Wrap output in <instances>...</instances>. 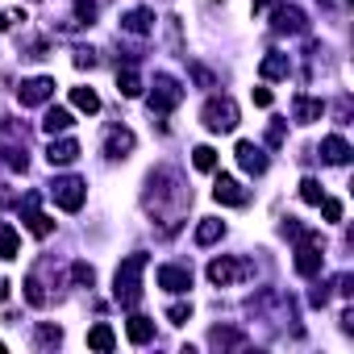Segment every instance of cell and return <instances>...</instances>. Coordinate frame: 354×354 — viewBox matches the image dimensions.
Masks as SVG:
<instances>
[{
	"instance_id": "30",
	"label": "cell",
	"mask_w": 354,
	"mask_h": 354,
	"mask_svg": "<svg viewBox=\"0 0 354 354\" xmlns=\"http://www.w3.org/2000/svg\"><path fill=\"white\" fill-rule=\"evenodd\" d=\"M75 17H80V26H92V17H96V0H75Z\"/></svg>"
},
{
	"instance_id": "34",
	"label": "cell",
	"mask_w": 354,
	"mask_h": 354,
	"mask_svg": "<svg viewBox=\"0 0 354 354\" xmlns=\"http://www.w3.org/2000/svg\"><path fill=\"white\" fill-rule=\"evenodd\" d=\"M321 213H325V221H342V201H321Z\"/></svg>"
},
{
	"instance_id": "10",
	"label": "cell",
	"mask_w": 354,
	"mask_h": 354,
	"mask_svg": "<svg viewBox=\"0 0 354 354\" xmlns=\"http://www.w3.org/2000/svg\"><path fill=\"white\" fill-rule=\"evenodd\" d=\"M271 26H275V34H304V30H308V21H304V9H296V5H279Z\"/></svg>"
},
{
	"instance_id": "36",
	"label": "cell",
	"mask_w": 354,
	"mask_h": 354,
	"mask_svg": "<svg viewBox=\"0 0 354 354\" xmlns=\"http://www.w3.org/2000/svg\"><path fill=\"white\" fill-rule=\"evenodd\" d=\"M5 162L17 167V171H26V150H5Z\"/></svg>"
},
{
	"instance_id": "19",
	"label": "cell",
	"mask_w": 354,
	"mask_h": 354,
	"mask_svg": "<svg viewBox=\"0 0 354 354\" xmlns=\"http://www.w3.org/2000/svg\"><path fill=\"white\" fill-rule=\"evenodd\" d=\"M75 125V117H71V109H46V117H42V129L55 138V133H67Z\"/></svg>"
},
{
	"instance_id": "20",
	"label": "cell",
	"mask_w": 354,
	"mask_h": 354,
	"mask_svg": "<svg viewBox=\"0 0 354 354\" xmlns=\"http://www.w3.org/2000/svg\"><path fill=\"white\" fill-rule=\"evenodd\" d=\"M150 21H154L150 9H129V13L121 17V30H125V34H150Z\"/></svg>"
},
{
	"instance_id": "32",
	"label": "cell",
	"mask_w": 354,
	"mask_h": 354,
	"mask_svg": "<svg viewBox=\"0 0 354 354\" xmlns=\"http://www.w3.org/2000/svg\"><path fill=\"white\" fill-rule=\"evenodd\" d=\"M71 279H75V283H88V288H92V279H96V271H92L88 263H75V267H71Z\"/></svg>"
},
{
	"instance_id": "38",
	"label": "cell",
	"mask_w": 354,
	"mask_h": 354,
	"mask_svg": "<svg viewBox=\"0 0 354 354\" xmlns=\"http://www.w3.org/2000/svg\"><path fill=\"white\" fill-rule=\"evenodd\" d=\"M92 63H96L92 50H75V67H92Z\"/></svg>"
},
{
	"instance_id": "33",
	"label": "cell",
	"mask_w": 354,
	"mask_h": 354,
	"mask_svg": "<svg viewBox=\"0 0 354 354\" xmlns=\"http://www.w3.org/2000/svg\"><path fill=\"white\" fill-rule=\"evenodd\" d=\"M26 296H30V304H46V292L38 288V275H30V279H26Z\"/></svg>"
},
{
	"instance_id": "37",
	"label": "cell",
	"mask_w": 354,
	"mask_h": 354,
	"mask_svg": "<svg viewBox=\"0 0 354 354\" xmlns=\"http://www.w3.org/2000/svg\"><path fill=\"white\" fill-rule=\"evenodd\" d=\"M271 100H275L271 88H254V104H259V109H271Z\"/></svg>"
},
{
	"instance_id": "31",
	"label": "cell",
	"mask_w": 354,
	"mask_h": 354,
	"mask_svg": "<svg viewBox=\"0 0 354 354\" xmlns=\"http://www.w3.org/2000/svg\"><path fill=\"white\" fill-rule=\"evenodd\" d=\"M188 317H192V304H171V308H167V321H171V325H184Z\"/></svg>"
},
{
	"instance_id": "21",
	"label": "cell",
	"mask_w": 354,
	"mask_h": 354,
	"mask_svg": "<svg viewBox=\"0 0 354 354\" xmlns=\"http://www.w3.org/2000/svg\"><path fill=\"white\" fill-rule=\"evenodd\" d=\"M88 346H92V350H100V354H109V350L117 346L113 325H104V321H100V325H92V329H88Z\"/></svg>"
},
{
	"instance_id": "13",
	"label": "cell",
	"mask_w": 354,
	"mask_h": 354,
	"mask_svg": "<svg viewBox=\"0 0 354 354\" xmlns=\"http://www.w3.org/2000/svg\"><path fill=\"white\" fill-rule=\"evenodd\" d=\"M26 230L34 234V238H50V230H55V221L46 217V213H38V196H26Z\"/></svg>"
},
{
	"instance_id": "6",
	"label": "cell",
	"mask_w": 354,
	"mask_h": 354,
	"mask_svg": "<svg viewBox=\"0 0 354 354\" xmlns=\"http://www.w3.org/2000/svg\"><path fill=\"white\" fill-rule=\"evenodd\" d=\"M304 242H300V250H296V275H317L321 271V238L317 234H300Z\"/></svg>"
},
{
	"instance_id": "5",
	"label": "cell",
	"mask_w": 354,
	"mask_h": 354,
	"mask_svg": "<svg viewBox=\"0 0 354 354\" xmlns=\"http://www.w3.org/2000/svg\"><path fill=\"white\" fill-rule=\"evenodd\" d=\"M180 100H184V88L180 84H175L171 75H154V92H150V109L154 113H171Z\"/></svg>"
},
{
	"instance_id": "42",
	"label": "cell",
	"mask_w": 354,
	"mask_h": 354,
	"mask_svg": "<svg viewBox=\"0 0 354 354\" xmlns=\"http://www.w3.org/2000/svg\"><path fill=\"white\" fill-rule=\"evenodd\" d=\"M0 300H9V279H0Z\"/></svg>"
},
{
	"instance_id": "1",
	"label": "cell",
	"mask_w": 354,
	"mask_h": 354,
	"mask_svg": "<svg viewBox=\"0 0 354 354\" xmlns=\"http://www.w3.org/2000/svg\"><path fill=\"white\" fill-rule=\"evenodd\" d=\"M146 254L138 250V254H129V259H121V267H117V275H113V300L117 304H125V308H133L138 300H142V275H146Z\"/></svg>"
},
{
	"instance_id": "24",
	"label": "cell",
	"mask_w": 354,
	"mask_h": 354,
	"mask_svg": "<svg viewBox=\"0 0 354 354\" xmlns=\"http://www.w3.org/2000/svg\"><path fill=\"white\" fill-rule=\"evenodd\" d=\"M221 238H225V225H221L217 217H205V221L196 225V242H201V246H213V242H221Z\"/></svg>"
},
{
	"instance_id": "23",
	"label": "cell",
	"mask_w": 354,
	"mask_h": 354,
	"mask_svg": "<svg viewBox=\"0 0 354 354\" xmlns=\"http://www.w3.org/2000/svg\"><path fill=\"white\" fill-rule=\"evenodd\" d=\"M71 109H80V113H100V96L92 92V88H71Z\"/></svg>"
},
{
	"instance_id": "27",
	"label": "cell",
	"mask_w": 354,
	"mask_h": 354,
	"mask_svg": "<svg viewBox=\"0 0 354 354\" xmlns=\"http://www.w3.org/2000/svg\"><path fill=\"white\" fill-rule=\"evenodd\" d=\"M300 201L304 205H321L325 201V192H321V184L313 180V175H308V180H300Z\"/></svg>"
},
{
	"instance_id": "22",
	"label": "cell",
	"mask_w": 354,
	"mask_h": 354,
	"mask_svg": "<svg viewBox=\"0 0 354 354\" xmlns=\"http://www.w3.org/2000/svg\"><path fill=\"white\" fill-rule=\"evenodd\" d=\"M117 92H121L125 100H138V96H142V75H138L133 67L117 71Z\"/></svg>"
},
{
	"instance_id": "12",
	"label": "cell",
	"mask_w": 354,
	"mask_h": 354,
	"mask_svg": "<svg viewBox=\"0 0 354 354\" xmlns=\"http://www.w3.org/2000/svg\"><path fill=\"white\" fill-rule=\"evenodd\" d=\"M238 167L242 171H250V175H263L267 171V154H263V146H254V142H238Z\"/></svg>"
},
{
	"instance_id": "39",
	"label": "cell",
	"mask_w": 354,
	"mask_h": 354,
	"mask_svg": "<svg viewBox=\"0 0 354 354\" xmlns=\"http://www.w3.org/2000/svg\"><path fill=\"white\" fill-rule=\"evenodd\" d=\"M267 142H271V146H279V142H283V125H271V133H267Z\"/></svg>"
},
{
	"instance_id": "7",
	"label": "cell",
	"mask_w": 354,
	"mask_h": 354,
	"mask_svg": "<svg viewBox=\"0 0 354 354\" xmlns=\"http://www.w3.org/2000/svg\"><path fill=\"white\" fill-rule=\"evenodd\" d=\"M17 96H21V104H26V109L46 104V100L55 96V80H50V75H34V80H26V84H21V92H17Z\"/></svg>"
},
{
	"instance_id": "41",
	"label": "cell",
	"mask_w": 354,
	"mask_h": 354,
	"mask_svg": "<svg viewBox=\"0 0 354 354\" xmlns=\"http://www.w3.org/2000/svg\"><path fill=\"white\" fill-rule=\"evenodd\" d=\"M275 0H254V13H263V9H271Z\"/></svg>"
},
{
	"instance_id": "2",
	"label": "cell",
	"mask_w": 354,
	"mask_h": 354,
	"mask_svg": "<svg viewBox=\"0 0 354 354\" xmlns=\"http://www.w3.org/2000/svg\"><path fill=\"white\" fill-rule=\"evenodd\" d=\"M201 121L213 133H230V129H238V104L230 96H209L205 109H201Z\"/></svg>"
},
{
	"instance_id": "18",
	"label": "cell",
	"mask_w": 354,
	"mask_h": 354,
	"mask_svg": "<svg viewBox=\"0 0 354 354\" xmlns=\"http://www.w3.org/2000/svg\"><path fill=\"white\" fill-rule=\"evenodd\" d=\"M288 71H292V63H288V55H279V50H271V55L259 63V75H263V80H283Z\"/></svg>"
},
{
	"instance_id": "14",
	"label": "cell",
	"mask_w": 354,
	"mask_h": 354,
	"mask_svg": "<svg viewBox=\"0 0 354 354\" xmlns=\"http://www.w3.org/2000/svg\"><path fill=\"white\" fill-rule=\"evenodd\" d=\"M75 158H80V142H75V138H59V142L46 146V162H50V167H67V162H75Z\"/></svg>"
},
{
	"instance_id": "15",
	"label": "cell",
	"mask_w": 354,
	"mask_h": 354,
	"mask_svg": "<svg viewBox=\"0 0 354 354\" xmlns=\"http://www.w3.org/2000/svg\"><path fill=\"white\" fill-rule=\"evenodd\" d=\"M350 154H354V150H350V142H346L342 133H329V138L321 142V158H325V162H333V167H346V162H350Z\"/></svg>"
},
{
	"instance_id": "25",
	"label": "cell",
	"mask_w": 354,
	"mask_h": 354,
	"mask_svg": "<svg viewBox=\"0 0 354 354\" xmlns=\"http://www.w3.org/2000/svg\"><path fill=\"white\" fill-rule=\"evenodd\" d=\"M21 254V238L13 225H0V259H17Z\"/></svg>"
},
{
	"instance_id": "11",
	"label": "cell",
	"mask_w": 354,
	"mask_h": 354,
	"mask_svg": "<svg viewBox=\"0 0 354 354\" xmlns=\"http://www.w3.org/2000/svg\"><path fill=\"white\" fill-rule=\"evenodd\" d=\"M213 196H217V205H234V209H242V205H246V188L234 180V175H217Z\"/></svg>"
},
{
	"instance_id": "3",
	"label": "cell",
	"mask_w": 354,
	"mask_h": 354,
	"mask_svg": "<svg viewBox=\"0 0 354 354\" xmlns=\"http://www.w3.org/2000/svg\"><path fill=\"white\" fill-rule=\"evenodd\" d=\"M246 275H250V263H246V259L221 254V259L209 263V283H213V288H230V283H238V279H246Z\"/></svg>"
},
{
	"instance_id": "4",
	"label": "cell",
	"mask_w": 354,
	"mask_h": 354,
	"mask_svg": "<svg viewBox=\"0 0 354 354\" xmlns=\"http://www.w3.org/2000/svg\"><path fill=\"white\" fill-rule=\"evenodd\" d=\"M55 205L63 209V213H80L84 209V196H88V184L84 180H75V175H67V180H55Z\"/></svg>"
},
{
	"instance_id": "40",
	"label": "cell",
	"mask_w": 354,
	"mask_h": 354,
	"mask_svg": "<svg viewBox=\"0 0 354 354\" xmlns=\"http://www.w3.org/2000/svg\"><path fill=\"white\" fill-rule=\"evenodd\" d=\"M192 75H196V84H213V75H209L205 67H192Z\"/></svg>"
},
{
	"instance_id": "17",
	"label": "cell",
	"mask_w": 354,
	"mask_h": 354,
	"mask_svg": "<svg viewBox=\"0 0 354 354\" xmlns=\"http://www.w3.org/2000/svg\"><path fill=\"white\" fill-rule=\"evenodd\" d=\"M125 337H129L133 346H146V342L154 337V321H150V317H142V313H133V317L125 321Z\"/></svg>"
},
{
	"instance_id": "9",
	"label": "cell",
	"mask_w": 354,
	"mask_h": 354,
	"mask_svg": "<svg viewBox=\"0 0 354 354\" xmlns=\"http://www.w3.org/2000/svg\"><path fill=\"white\" fill-rule=\"evenodd\" d=\"M158 288L171 292V296H175V292H188V288H192V271L167 263V267H158Z\"/></svg>"
},
{
	"instance_id": "28",
	"label": "cell",
	"mask_w": 354,
	"mask_h": 354,
	"mask_svg": "<svg viewBox=\"0 0 354 354\" xmlns=\"http://www.w3.org/2000/svg\"><path fill=\"white\" fill-rule=\"evenodd\" d=\"M59 342H63L59 325H38V346H59Z\"/></svg>"
},
{
	"instance_id": "35",
	"label": "cell",
	"mask_w": 354,
	"mask_h": 354,
	"mask_svg": "<svg viewBox=\"0 0 354 354\" xmlns=\"http://www.w3.org/2000/svg\"><path fill=\"white\" fill-rule=\"evenodd\" d=\"M17 21H26V13H21V9H9V13H0V30H13Z\"/></svg>"
},
{
	"instance_id": "8",
	"label": "cell",
	"mask_w": 354,
	"mask_h": 354,
	"mask_svg": "<svg viewBox=\"0 0 354 354\" xmlns=\"http://www.w3.org/2000/svg\"><path fill=\"white\" fill-rule=\"evenodd\" d=\"M133 129H125V125H113L109 133H104V154L109 158H129L133 154Z\"/></svg>"
},
{
	"instance_id": "16",
	"label": "cell",
	"mask_w": 354,
	"mask_h": 354,
	"mask_svg": "<svg viewBox=\"0 0 354 354\" xmlns=\"http://www.w3.org/2000/svg\"><path fill=\"white\" fill-rule=\"evenodd\" d=\"M292 117H296L300 125H313V121L325 117V104L313 100V96H296V100H292Z\"/></svg>"
},
{
	"instance_id": "29",
	"label": "cell",
	"mask_w": 354,
	"mask_h": 354,
	"mask_svg": "<svg viewBox=\"0 0 354 354\" xmlns=\"http://www.w3.org/2000/svg\"><path fill=\"white\" fill-rule=\"evenodd\" d=\"M246 337L238 329H213V346H242Z\"/></svg>"
},
{
	"instance_id": "26",
	"label": "cell",
	"mask_w": 354,
	"mask_h": 354,
	"mask_svg": "<svg viewBox=\"0 0 354 354\" xmlns=\"http://www.w3.org/2000/svg\"><path fill=\"white\" fill-rule=\"evenodd\" d=\"M192 167L196 171H217V150L213 146H196L192 150Z\"/></svg>"
}]
</instances>
